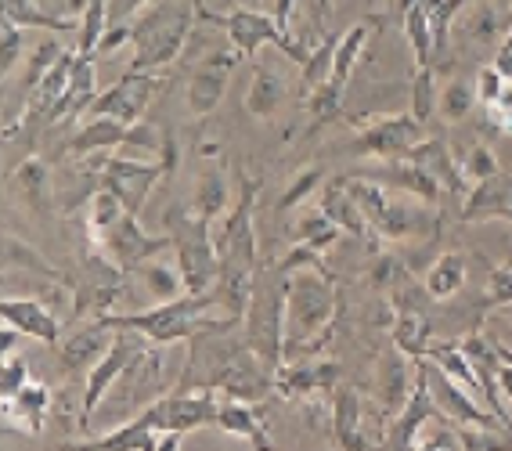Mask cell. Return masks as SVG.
Returning <instances> with one entry per match:
<instances>
[{
  "instance_id": "1",
  "label": "cell",
  "mask_w": 512,
  "mask_h": 451,
  "mask_svg": "<svg viewBox=\"0 0 512 451\" xmlns=\"http://www.w3.org/2000/svg\"><path fill=\"white\" fill-rule=\"evenodd\" d=\"M336 275L329 267H296L285 275V361L325 354L339 322Z\"/></svg>"
},
{
  "instance_id": "2",
  "label": "cell",
  "mask_w": 512,
  "mask_h": 451,
  "mask_svg": "<svg viewBox=\"0 0 512 451\" xmlns=\"http://www.w3.org/2000/svg\"><path fill=\"white\" fill-rule=\"evenodd\" d=\"M127 26L134 44L130 73H159L188 51L199 26V11H195V0H156L138 11Z\"/></svg>"
},
{
  "instance_id": "3",
  "label": "cell",
  "mask_w": 512,
  "mask_h": 451,
  "mask_svg": "<svg viewBox=\"0 0 512 451\" xmlns=\"http://www.w3.org/2000/svg\"><path fill=\"white\" fill-rule=\"evenodd\" d=\"M210 311H220L213 289L210 293H184V296H177V300H166V304H156L138 314L109 311L101 322L109 325V329L141 332V336H145L148 343H156V347L192 340V336H199L202 329H213V325H242V322H231V318H210Z\"/></svg>"
},
{
  "instance_id": "4",
  "label": "cell",
  "mask_w": 512,
  "mask_h": 451,
  "mask_svg": "<svg viewBox=\"0 0 512 451\" xmlns=\"http://www.w3.org/2000/svg\"><path fill=\"white\" fill-rule=\"evenodd\" d=\"M350 195L357 199L361 213H365L368 228L375 231V239L383 242H412V239H437L440 235V213L433 203L412 206L404 203L401 195L383 188L372 177L357 174L347 177Z\"/></svg>"
},
{
  "instance_id": "5",
  "label": "cell",
  "mask_w": 512,
  "mask_h": 451,
  "mask_svg": "<svg viewBox=\"0 0 512 451\" xmlns=\"http://www.w3.org/2000/svg\"><path fill=\"white\" fill-rule=\"evenodd\" d=\"M242 336L249 350L278 372L285 361V275L275 267H256L249 307L242 314Z\"/></svg>"
},
{
  "instance_id": "6",
  "label": "cell",
  "mask_w": 512,
  "mask_h": 451,
  "mask_svg": "<svg viewBox=\"0 0 512 451\" xmlns=\"http://www.w3.org/2000/svg\"><path fill=\"white\" fill-rule=\"evenodd\" d=\"M163 231L174 242V257L177 267H181L188 293H210L220 275V249H217V235H213V224L202 221L195 210L170 206L163 213Z\"/></svg>"
},
{
  "instance_id": "7",
  "label": "cell",
  "mask_w": 512,
  "mask_h": 451,
  "mask_svg": "<svg viewBox=\"0 0 512 451\" xmlns=\"http://www.w3.org/2000/svg\"><path fill=\"white\" fill-rule=\"evenodd\" d=\"M94 170H98V188H109L119 203H123V210L141 217L152 188L159 185L163 174H174V163H166V159H130V156H116V152H105V156H94Z\"/></svg>"
},
{
  "instance_id": "8",
  "label": "cell",
  "mask_w": 512,
  "mask_h": 451,
  "mask_svg": "<svg viewBox=\"0 0 512 451\" xmlns=\"http://www.w3.org/2000/svg\"><path fill=\"white\" fill-rule=\"evenodd\" d=\"M357 127V138L350 141V156L357 159H408L412 148L426 138V123L415 120L412 112H394V116H379V120H347Z\"/></svg>"
},
{
  "instance_id": "9",
  "label": "cell",
  "mask_w": 512,
  "mask_h": 451,
  "mask_svg": "<svg viewBox=\"0 0 512 451\" xmlns=\"http://www.w3.org/2000/svg\"><path fill=\"white\" fill-rule=\"evenodd\" d=\"M415 376L430 387L433 401H437L444 419H451V423H458V426H498V430H509L491 408H480V397L469 394L458 379H451L448 372L440 369L433 358H426V354L415 358Z\"/></svg>"
},
{
  "instance_id": "10",
  "label": "cell",
  "mask_w": 512,
  "mask_h": 451,
  "mask_svg": "<svg viewBox=\"0 0 512 451\" xmlns=\"http://www.w3.org/2000/svg\"><path fill=\"white\" fill-rule=\"evenodd\" d=\"M91 246H98L119 271L134 275L138 267L148 264V260H156V257H163L166 249H174V242H170L166 231L163 235H152V231L141 228V221L134 217V213H123V217H119L98 242H91Z\"/></svg>"
},
{
  "instance_id": "11",
  "label": "cell",
  "mask_w": 512,
  "mask_h": 451,
  "mask_svg": "<svg viewBox=\"0 0 512 451\" xmlns=\"http://www.w3.org/2000/svg\"><path fill=\"white\" fill-rule=\"evenodd\" d=\"M141 332L134 329H116V340H112V347L105 350V358L94 365L91 372H87V379H83V401H80V430H87L94 419V412L101 408V401L112 394V387L119 383V376L127 372V365L134 361V354L141 350Z\"/></svg>"
},
{
  "instance_id": "12",
  "label": "cell",
  "mask_w": 512,
  "mask_h": 451,
  "mask_svg": "<svg viewBox=\"0 0 512 451\" xmlns=\"http://www.w3.org/2000/svg\"><path fill=\"white\" fill-rule=\"evenodd\" d=\"M238 51L235 47H210V51H202L199 58V69L192 73V80H188V112H192L195 120H210L213 112L220 109V102H224V94H228V76L231 69H235L238 62Z\"/></svg>"
},
{
  "instance_id": "13",
  "label": "cell",
  "mask_w": 512,
  "mask_h": 451,
  "mask_svg": "<svg viewBox=\"0 0 512 451\" xmlns=\"http://www.w3.org/2000/svg\"><path fill=\"white\" fill-rule=\"evenodd\" d=\"M159 83H163L159 73H130L127 69L109 91H101L98 98H94L87 116H112V120H123V123L145 120V109L152 105V98H156ZM87 116H83V120H87Z\"/></svg>"
},
{
  "instance_id": "14",
  "label": "cell",
  "mask_w": 512,
  "mask_h": 451,
  "mask_svg": "<svg viewBox=\"0 0 512 451\" xmlns=\"http://www.w3.org/2000/svg\"><path fill=\"white\" fill-rule=\"evenodd\" d=\"M339 361L332 358H293L282 361V369L275 372V394H282L285 401H296V397H311V394H332L339 387Z\"/></svg>"
},
{
  "instance_id": "15",
  "label": "cell",
  "mask_w": 512,
  "mask_h": 451,
  "mask_svg": "<svg viewBox=\"0 0 512 451\" xmlns=\"http://www.w3.org/2000/svg\"><path fill=\"white\" fill-rule=\"evenodd\" d=\"M332 444L343 451H368L375 441L365 430V397L350 383L332 390Z\"/></svg>"
},
{
  "instance_id": "16",
  "label": "cell",
  "mask_w": 512,
  "mask_h": 451,
  "mask_svg": "<svg viewBox=\"0 0 512 451\" xmlns=\"http://www.w3.org/2000/svg\"><path fill=\"white\" fill-rule=\"evenodd\" d=\"M415 390V358H408L404 350H386L379 365H375V401L390 419L404 408V401Z\"/></svg>"
},
{
  "instance_id": "17",
  "label": "cell",
  "mask_w": 512,
  "mask_h": 451,
  "mask_svg": "<svg viewBox=\"0 0 512 451\" xmlns=\"http://www.w3.org/2000/svg\"><path fill=\"white\" fill-rule=\"evenodd\" d=\"M51 405H55V394H51V387L40 383V379H29L15 397H0L4 423H8L11 430L29 433V437L44 433L47 419H51Z\"/></svg>"
},
{
  "instance_id": "18",
  "label": "cell",
  "mask_w": 512,
  "mask_h": 451,
  "mask_svg": "<svg viewBox=\"0 0 512 451\" xmlns=\"http://www.w3.org/2000/svg\"><path fill=\"white\" fill-rule=\"evenodd\" d=\"M408 159L419 163L422 170L444 188V199H458V203H462V199L469 195V188H473L466 181V174H462V163L455 159V152H451L440 138H422L419 145L412 148V156Z\"/></svg>"
},
{
  "instance_id": "19",
  "label": "cell",
  "mask_w": 512,
  "mask_h": 451,
  "mask_svg": "<svg viewBox=\"0 0 512 451\" xmlns=\"http://www.w3.org/2000/svg\"><path fill=\"white\" fill-rule=\"evenodd\" d=\"M365 177L379 181V185L390 188V192L415 195L419 203H433V206L444 203V188H440L419 163H412V159H383V166L365 170Z\"/></svg>"
},
{
  "instance_id": "20",
  "label": "cell",
  "mask_w": 512,
  "mask_h": 451,
  "mask_svg": "<svg viewBox=\"0 0 512 451\" xmlns=\"http://www.w3.org/2000/svg\"><path fill=\"white\" fill-rule=\"evenodd\" d=\"M458 217L469 224H476V221H509L512 224V174L498 170L494 177H487V181L469 188V195L462 199Z\"/></svg>"
},
{
  "instance_id": "21",
  "label": "cell",
  "mask_w": 512,
  "mask_h": 451,
  "mask_svg": "<svg viewBox=\"0 0 512 451\" xmlns=\"http://www.w3.org/2000/svg\"><path fill=\"white\" fill-rule=\"evenodd\" d=\"M112 340H116V329H109L101 318H91L76 336H69V340L62 343L58 361H62V369L69 372V376H87V372L105 358V350L112 347Z\"/></svg>"
},
{
  "instance_id": "22",
  "label": "cell",
  "mask_w": 512,
  "mask_h": 451,
  "mask_svg": "<svg viewBox=\"0 0 512 451\" xmlns=\"http://www.w3.org/2000/svg\"><path fill=\"white\" fill-rule=\"evenodd\" d=\"M267 408L260 401H238V397H224L220 394L217 405V423L228 437H238V441L253 444L256 451H267L271 441H267V423H264Z\"/></svg>"
},
{
  "instance_id": "23",
  "label": "cell",
  "mask_w": 512,
  "mask_h": 451,
  "mask_svg": "<svg viewBox=\"0 0 512 451\" xmlns=\"http://www.w3.org/2000/svg\"><path fill=\"white\" fill-rule=\"evenodd\" d=\"M0 314H4V322L15 325V329H19L22 336H29V340H40V343H47V347H55L58 343L62 322H58L55 314L47 311L40 300H33V296H4Z\"/></svg>"
},
{
  "instance_id": "24",
  "label": "cell",
  "mask_w": 512,
  "mask_h": 451,
  "mask_svg": "<svg viewBox=\"0 0 512 451\" xmlns=\"http://www.w3.org/2000/svg\"><path fill=\"white\" fill-rule=\"evenodd\" d=\"M433 415H440L437 401H433L430 387L415 376L412 397L404 401V408L394 415V419H390V426H386L383 448H415V433H419L422 423H426V419H433Z\"/></svg>"
},
{
  "instance_id": "25",
  "label": "cell",
  "mask_w": 512,
  "mask_h": 451,
  "mask_svg": "<svg viewBox=\"0 0 512 451\" xmlns=\"http://www.w3.org/2000/svg\"><path fill=\"white\" fill-rule=\"evenodd\" d=\"M383 26H386L383 15H372V19L354 22V26H350L347 33H343V37H339L336 58H332V73H329V83H332V87H339V91H347V83L354 80V69H357V62H361V55H365L368 40H372Z\"/></svg>"
},
{
  "instance_id": "26",
  "label": "cell",
  "mask_w": 512,
  "mask_h": 451,
  "mask_svg": "<svg viewBox=\"0 0 512 451\" xmlns=\"http://www.w3.org/2000/svg\"><path fill=\"white\" fill-rule=\"evenodd\" d=\"M285 76L278 73L275 65L264 62V58H253V80H249L246 91V112L253 120H275L285 105Z\"/></svg>"
},
{
  "instance_id": "27",
  "label": "cell",
  "mask_w": 512,
  "mask_h": 451,
  "mask_svg": "<svg viewBox=\"0 0 512 451\" xmlns=\"http://www.w3.org/2000/svg\"><path fill=\"white\" fill-rule=\"evenodd\" d=\"M318 206L329 213L332 221L343 228V235H350V239H368V235H375V231L368 228L365 213H361L357 199L350 195L347 177H332V181H325V185H321V195H318Z\"/></svg>"
},
{
  "instance_id": "28",
  "label": "cell",
  "mask_w": 512,
  "mask_h": 451,
  "mask_svg": "<svg viewBox=\"0 0 512 451\" xmlns=\"http://www.w3.org/2000/svg\"><path fill=\"white\" fill-rule=\"evenodd\" d=\"M127 130H130V123L112 120V116H87V123L76 130L73 141H69L65 148H69L76 159L105 156V152H116V148H123V141H127Z\"/></svg>"
},
{
  "instance_id": "29",
  "label": "cell",
  "mask_w": 512,
  "mask_h": 451,
  "mask_svg": "<svg viewBox=\"0 0 512 451\" xmlns=\"http://www.w3.org/2000/svg\"><path fill=\"white\" fill-rule=\"evenodd\" d=\"M8 188L19 195L33 213H44L47 206H51V166L44 163V156L22 159L8 174Z\"/></svg>"
},
{
  "instance_id": "30",
  "label": "cell",
  "mask_w": 512,
  "mask_h": 451,
  "mask_svg": "<svg viewBox=\"0 0 512 451\" xmlns=\"http://www.w3.org/2000/svg\"><path fill=\"white\" fill-rule=\"evenodd\" d=\"M228 195V177H224V163L220 166H202L192 188V210L199 213L202 221L217 224L224 217V210H231Z\"/></svg>"
},
{
  "instance_id": "31",
  "label": "cell",
  "mask_w": 512,
  "mask_h": 451,
  "mask_svg": "<svg viewBox=\"0 0 512 451\" xmlns=\"http://www.w3.org/2000/svg\"><path fill=\"white\" fill-rule=\"evenodd\" d=\"M466 278H469V264H466V253H440L437 260L430 264V271L422 275V286L430 293V300H451L466 289Z\"/></svg>"
},
{
  "instance_id": "32",
  "label": "cell",
  "mask_w": 512,
  "mask_h": 451,
  "mask_svg": "<svg viewBox=\"0 0 512 451\" xmlns=\"http://www.w3.org/2000/svg\"><path fill=\"white\" fill-rule=\"evenodd\" d=\"M159 437L163 433L152 426L145 412L138 419H130L127 426L105 433V437H94V441H83V448H101V451H159Z\"/></svg>"
},
{
  "instance_id": "33",
  "label": "cell",
  "mask_w": 512,
  "mask_h": 451,
  "mask_svg": "<svg viewBox=\"0 0 512 451\" xmlns=\"http://www.w3.org/2000/svg\"><path fill=\"white\" fill-rule=\"evenodd\" d=\"M289 239L303 242V246H314V249H321V253H325V249H332L339 239H343V228H339V224L332 221L321 206H318V210H311V206H307V210H300V213H293V217H289Z\"/></svg>"
},
{
  "instance_id": "34",
  "label": "cell",
  "mask_w": 512,
  "mask_h": 451,
  "mask_svg": "<svg viewBox=\"0 0 512 451\" xmlns=\"http://www.w3.org/2000/svg\"><path fill=\"white\" fill-rule=\"evenodd\" d=\"M98 94L101 91H98V80H94V55H87V51H76L73 80H69V94H65V105H62V123L87 116V109L94 105V98H98Z\"/></svg>"
},
{
  "instance_id": "35",
  "label": "cell",
  "mask_w": 512,
  "mask_h": 451,
  "mask_svg": "<svg viewBox=\"0 0 512 451\" xmlns=\"http://www.w3.org/2000/svg\"><path fill=\"white\" fill-rule=\"evenodd\" d=\"M412 267H408V260L404 257H390V253H383V249H375L372 253V264H368L365 271V286L372 289V293H383L386 300L394 293H401V289L412 286Z\"/></svg>"
},
{
  "instance_id": "36",
  "label": "cell",
  "mask_w": 512,
  "mask_h": 451,
  "mask_svg": "<svg viewBox=\"0 0 512 451\" xmlns=\"http://www.w3.org/2000/svg\"><path fill=\"white\" fill-rule=\"evenodd\" d=\"M4 19H11L15 26L29 29H47V33H76L80 22L65 19V15H55L47 11L40 0H4Z\"/></svg>"
},
{
  "instance_id": "37",
  "label": "cell",
  "mask_w": 512,
  "mask_h": 451,
  "mask_svg": "<svg viewBox=\"0 0 512 451\" xmlns=\"http://www.w3.org/2000/svg\"><path fill=\"white\" fill-rule=\"evenodd\" d=\"M433 343V322L419 307H404L394 318V347L404 350L408 358H422Z\"/></svg>"
},
{
  "instance_id": "38",
  "label": "cell",
  "mask_w": 512,
  "mask_h": 451,
  "mask_svg": "<svg viewBox=\"0 0 512 451\" xmlns=\"http://www.w3.org/2000/svg\"><path fill=\"white\" fill-rule=\"evenodd\" d=\"M134 275L141 278V286H145V293L156 300V304H166V300H177V296L188 293V286H184V275L181 267L174 264H163V260H148L145 267H138Z\"/></svg>"
},
{
  "instance_id": "39",
  "label": "cell",
  "mask_w": 512,
  "mask_h": 451,
  "mask_svg": "<svg viewBox=\"0 0 512 451\" xmlns=\"http://www.w3.org/2000/svg\"><path fill=\"white\" fill-rule=\"evenodd\" d=\"M4 267H8V271H33V275L51 278V282H58V286H65V282H69L58 267L47 264L37 249L29 246V242H22L19 235H11V231L4 235Z\"/></svg>"
},
{
  "instance_id": "40",
  "label": "cell",
  "mask_w": 512,
  "mask_h": 451,
  "mask_svg": "<svg viewBox=\"0 0 512 451\" xmlns=\"http://www.w3.org/2000/svg\"><path fill=\"white\" fill-rule=\"evenodd\" d=\"M123 203H119L116 195L109 192V188H94L91 195H87V213H83V228H87V239L98 242L105 231L112 228V224L123 217Z\"/></svg>"
},
{
  "instance_id": "41",
  "label": "cell",
  "mask_w": 512,
  "mask_h": 451,
  "mask_svg": "<svg viewBox=\"0 0 512 451\" xmlns=\"http://www.w3.org/2000/svg\"><path fill=\"white\" fill-rule=\"evenodd\" d=\"M404 37H408V47H412L415 65H433V58H437V40H433L430 15L422 8V0L404 11Z\"/></svg>"
},
{
  "instance_id": "42",
  "label": "cell",
  "mask_w": 512,
  "mask_h": 451,
  "mask_svg": "<svg viewBox=\"0 0 512 451\" xmlns=\"http://www.w3.org/2000/svg\"><path fill=\"white\" fill-rule=\"evenodd\" d=\"M343 94L339 87H332L329 80H321L314 91H307V116H311V127L307 134H318L321 127H329V123L343 120Z\"/></svg>"
},
{
  "instance_id": "43",
  "label": "cell",
  "mask_w": 512,
  "mask_h": 451,
  "mask_svg": "<svg viewBox=\"0 0 512 451\" xmlns=\"http://www.w3.org/2000/svg\"><path fill=\"white\" fill-rule=\"evenodd\" d=\"M58 58H62V44H58L55 33H51V37H44L37 47H33V55L26 58V73H22V83H19L22 102H26V105H29V94L37 91V83L51 73V65H55Z\"/></svg>"
},
{
  "instance_id": "44",
  "label": "cell",
  "mask_w": 512,
  "mask_h": 451,
  "mask_svg": "<svg viewBox=\"0 0 512 451\" xmlns=\"http://www.w3.org/2000/svg\"><path fill=\"white\" fill-rule=\"evenodd\" d=\"M480 105L476 98V83H466V80H451L444 91H440V102H437V112L440 120L448 123H462L473 116V109Z\"/></svg>"
},
{
  "instance_id": "45",
  "label": "cell",
  "mask_w": 512,
  "mask_h": 451,
  "mask_svg": "<svg viewBox=\"0 0 512 451\" xmlns=\"http://www.w3.org/2000/svg\"><path fill=\"white\" fill-rule=\"evenodd\" d=\"M325 185V170L321 166H303L300 174L293 177V185L285 188L282 199H278V217H293L296 206H303L307 199H311V192H318V188Z\"/></svg>"
},
{
  "instance_id": "46",
  "label": "cell",
  "mask_w": 512,
  "mask_h": 451,
  "mask_svg": "<svg viewBox=\"0 0 512 451\" xmlns=\"http://www.w3.org/2000/svg\"><path fill=\"white\" fill-rule=\"evenodd\" d=\"M109 33V0H91L87 11H83L80 29H76V37H80V47L76 51H87V55H98L101 40Z\"/></svg>"
},
{
  "instance_id": "47",
  "label": "cell",
  "mask_w": 512,
  "mask_h": 451,
  "mask_svg": "<svg viewBox=\"0 0 512 451\" xmlns=\"http://www.w3.org/2000/svg\"><path fill=\"white\" fill-rule=\"evenodd\" d=\"M440 102V91H437V73H433V65H415V76H412V116L415 120H433V112H437Z\"/></svg>"
},
{
  "instance_id": "48",
  "label": "cell",
  "mask_w": 512,
  "mask_h": 451,
  "mask_svg": "<svg viewBox=\"0 0 512 451\" xmlns=\"http://www.w3.org/2000/svg\"><path fill=\"white\" fill-rule=\"evenodd\" d=\"M498 170H502V166H498V156H494V148L487 145V141H476L466 156H462V174H466L469 185H480V181L494 177Z\"/></svg>"
},
{
  "instance_id": "49",
  "label": "cell",
  "mask_w": 512,
  "mask_h": 451,
  "mask_svg": "<svg viewBox=\"0 0 512 451\" xmlns=\"http://www.w3.org/2000/svg\"><path fill=\"white\" fill-rule=\"evenodd\" d=\"M484 307H512V264L491 267L484 289Z\"/></svg>"
},
{
  "instance_id": "50",
  "label": "cell",
  "mask_w": 512,
  "mask_h": 451,
  "mask_svg": "<svg viewBox=\"0 0 512 451\" xmlns=\"http://www.w3.org/2000/svg\"><path fill=\"white\" fill-rule=\"evenodd\" d=\"M29 383V365L19 354H4V365H0V397H15Z\"/></svg>"
},
{
  "instance_id": "51",
  "label": "cell",
  "mask_w": 512,
  "mask_h": 451,
  "mask_svg": "<svg viewBox=\"0 0 512 451\" xmlns=\"http://www.w3.org/2000/svg\"><path fill=\"white\" fill-rule=\"evenodd\" d=\"M484 120H487V127H491V130L512 134V80H505L502 94H498L491 105H484Z\"/></svg>"
},
{
  "instance_id": "52",
  "label": "cell",
  "mask_w": 512,
  "mask_h": 451,
  "mask_svg": "<svg viewBox=\"0 0 512 451\" xmlns=\"http://www.w3.org/2000/svg\"><path fill=\"white\" fill-rule=\"evenodd\" d=\"M22 33L26 29L15 26L11 19H4V55H0V73L4 76L15 73V65L22 62Z\"/></svg>"
},
{
  "instance_id": "53",
  "label": "cell",
  "mask_w": 512,
  "mask_h": 451,
  "mask_svg": "<svg viewBox=\"0 0 512 451\" xmlns=\"http://www.w3.org/2000/svg\"><path fill=\"white\" fill-rule=\"evenodd\" d=\"M505 87V76L494 69V65H484L480 73H476V98H480V105H491L498 94H502Z\"/></svg>"
},
{
  "instance_id": "54",
  "label": "cell",
  "mask_w": 512,
  "mask_h": 451,
  "mask_svg": "<svg viewBox=\"0 0 512 451\" xmlns=\"http://www.w3.org/2000/svg\"><path fill=\"white\" fill-rule=\"evenodd\" d=\"M148 4H156V0H112V4H109V26L130 22L138 11H145Z\"/></svg>"
},
{
  "instance_id": "55",
  "label": "cell",
  "mask_w": 512,
  "mask_h": 451,
  "mask_svg": "<svg viewBox=\"0 0 512 451\" xmlns=\"http://www.w3.org/2000/svg\"><path fill=\"white\" fill-rule=\"evenodd\" d=\"M494 69L505 76V80H512V29L505 33L502 40H498V51H494Z\"/></svg>"
},
{
  "instance_id": "56",
  "label": "cell",
  "mask_w": 512,
  "mask_h": 451,
  "mask_svg": "<svg viewBox=\"0 0 512 451\" xmlns=\"http://www.w3.org/2000/svg\"><path fill=\"white\" fill-rule=\"evenodd\" d=\"M498 383H502V397H505V405L512 408V358L502 365V372H498Z\"/></svg>"
},
{
  "instance_id": "57",
  "label": "cell",
  "mask_w": 512,
  "mask_h": 451,
  "mask_svg": "<svg viewBox=\"0 0 512 451\" xmlns=\"http://www.w3.org/2000/svg\"><path fill=\"white\" fill-rule=\"evenodd\" d=\"M87 4H91V0H65V4H62V8H65V19H76V22H80L83 11H87Z\"/></svg>"
},
{
  "instance_id": "58",
  "label": "cell",
  "mask_w": 512,
  "mask_h": 451,
  "mask_svg": "<svg viewBox=\"0 0 512 451\" xmlns=\"http://www.w3.org/2000/svg\"><path fill=\"white\" fill-rule=\"evenodd\" d=\"M498 4H502L505 11H512V0H498Z\"/></svg>"
},
{
  "instance_id": "59",
  "label": "cell",
  "mask_w": 512,
  "mask_h": 451,
  "mask_svg": "<svg viewBox=\"0 0 512 451\" xmlns=\"http://www.w3.org/2000/svg\"><path fill=\"white\" fill-rule=\"evenodd\" d=\"M40 4H44V8H47V11H51V0H40Z\"/></svg>"
}]
</instances>
